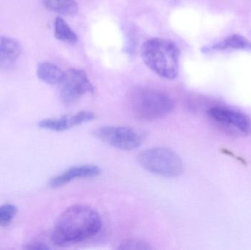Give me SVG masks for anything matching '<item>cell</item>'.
<instances>
[{"label": "cell", "mask_w": 251, "mask_h": 250, "mask_svg": "<svg viewBox=\"0 0 251 250\" xmlns=\"http://www.w3.org/2000/svg\"><path fill=\"white\" fill-rule=\"evenodd\" d=\"M101 227V217L94 208L76 204L60 214L51 233V240L60 248L71 246L92 239Z\"/></svg>", "instance_id": "1"}, {"label": "cell", "mask_w": 251, "mask_h": 250, "mask_svg": "<svg viewBox=\"0 0 251 250\" xmlns=\"http://www.w3.org/2000/svg\"><path fill=\"white\" fill-rule=\"evenodd\" d=\"M140 54L145 64L158 76L174 79L178 73L180 50L173 41L155 38L142 45Z\"/></svg>", "instance_id": "2"}, {"label": "cell", "mask_w": 251, "mask_h": 250, "mask_svg": "<svg viewBox=\"0 0 251 250\" xmlns=\"http://www.w3.org/2000/svg\"><path fill=\"white\" fill-rule=\"evenodd\" d=\"M131 111L140 120H158L166 117L174 110V100L162 91L149 88H139L130 95Z\"/></svg>", "instance_id": "3"}, {"label": "cell", "mask_w": 251, "mask_h": 250, "mask_svg": "<svg viewBox=\"0 0 251 250\" xmlns=\"http://www.w3.org/2000/svg\"><path fill=\"white\" fill-rule=\"evenodd\" d=\"M137 159L145 170L162 177H177L184 171L182 160L176 153L169 148L145 150L139 154Z\"/></svg>", "instance_id": "4"}, {"label": "cell", "mask_w": 251, "mask_h": 250, "mask_svg": "<svg viewBox=\"0 0 251 250\" xmlns=\"http://www.w3.org/2000/svg\"><path fill=\"white\" fill-rule=\"evenodd\" d=\"M93 134L104 143L122 151H133L144 141L143 134L126 126H103L95 129Z\"/></svg>", "instance_id": "5"}, {"label": "cell", "mask_w": 251, "mask_h": 250, "mask_svg": "<svg viewBox=\"0 0 251 250\" xmlns=\"http://www.w3.org/2000/svg\"><path fill=\"white\" fill-rule=\"evenodd\" d=\"M60 85V97L66 104H72L82 95L94 92V85L86 73L80 69L72 68L65 72Z\"/></svg>", "instance_id": "6"}, {"label": "cell", "mask_w": 251, "mask_h": 250, "mask_svg": "<svg viewBox=\"0 0 251 250\" xmlns=\"http://www.w3.org/2000/svg\"><path fill=\"white\" fill-rule=\"evenodd\" d=\"M208 115L215 122L237 129L244 135L251 134V118L247 114L227 107H212Z\"/></svg>", "instance_id": "7"}, {"label": "cell", "mask_w": 251, "mask_h": 250, "mask_svg": "<svg viewBox=\"0 0 251 250\" xmlns=\"http://www.w3.org/2000/svg\"><path fill=\"white\" fill-rule=\"evenodd\" d=\"M92 112L81 111L75 114H67L59 118H47L41 120L38 126L41 129L54 132H64L95 118Z\"/></svg>", "instance_id": "8"}, {"label": "cell", "mask_w": 251, "mask_h": 250, "mask_svg": "<svg viewBox=\"0 0 251 250\" xmlns=\"http://www.w3.org/2000/svg\"><path fill=\"white\" fill-rule=\"evenodd\" d=\"M101 172L100 167L94 164L74 166L50 179L49 185L51 188L60 187L75 179L97 177Z\"/></svg>", "instance_id": "9"}, {"label": "cell", "mask_w": 251, "mask_h": 250, "mask_svg": "<svg viewBox=\"0 0 251 250\" xmlns=\"http://www.w3.org/2000/svg\"><path fill=\"white\" fill-rule=\"evenodd\" d=\"M22 52L21 44L16 39L7 36H0V66L11 67Z\"/></svg>", "instance_id": "10"}, {"label": "cell", "mask_w": 251, "mask_h": 250, "mask_svg": "<svg viewBox=\"0 0 251 250\" xmlns=\"http://www.w3.org/2000/svg\"><path fill=\"white\" fill-rule=\"evenodd\" d=\"M228 48L251 51V42L243 35L234 34L227 37L224 41H220L211 46L204 47L202 51L207 53L213 51H224Z\"/></svg>", "instance_id": "11"}, {"label": "cell", "mask_w": 251, "mask_h": 250, "mask_svg": "<svg viewBox=\"0 0 251 250\" xmlns=\"http://www.w3.org/2000/svg\"><path fill=\"white\" fill-rule=\"evenodd\" d=\"M65 72L53 63H40L37 68V76L42 82L50 85H60L64 77Z\"/></svg>", "instance_id": "12"}, {"label": "cell", "mask_w": 251, "mask_h": 250, "mask_svg": "<svg viewBox=\"0 0 251 250\" xmlns=\"http://www.w3.org/2000/svg\"><path fill=\"white\" fill-rule=\"evenodd\" d=\"M42 2L47 10L63 16H75L79 10L75 0H42Z\"/></svg>", "instance_id": "13"}, {"label": "cell", "mask_w": 251, "mask_h": 250, "mask_svg": "<svg viewBox=\"0 0 251 250\" xmlns=\"http://www.w3.org/2000/svg\"><path fill=\"white\" fill-rule=\"evenodd\" d=\"M54 37L58 41L69 44L77 43L78 37L76 34L72 30L67 22L59 16L54 21Z\"/></svg>", "instance_id": "14"}, {"label": "cell", "mask_w": 251, "mask_h": 250, "mask_svg": "<svg viewBox=\"0 0 251 250\" xmlns=\"http://www.w3.org/2000/svg\"><path fill=\"white\" fill-rule=\"evenodd\" d=\"M17 208L11 204H4L0 206V226L7 227L11 223L16 214Z\"/></svg>", "instance_id": "15"}, {"label": "cell", "mask_w": 251, "mask_h": 250, "mask_svg": "<svg viewBox=\"0 0 251 250\" xmlns=\"http://www.w3.org/2000/svg\"><path fill=\"white\" fill-rule=\"evenodd\" d=\"M119 250H149L153 249L149 244L141 240H128L119 245Z\"/></svg>", "instance_id": "16"}, {"label": "cell", "mask_w": 251, "mask_h": 250, "mask_svg": "<svg viewBox=\"0 0 251 250\" xmlns=\"http://www.w3.org/2000/svg\"><path fill=\"white\" fill-rule=\"evenodd\" d=\"M25 249L32 250H48L50 249V247L47 246L46 244L41 242H32L26 245Z\"/></svg>", "instance_id": "17"}]
</instances>
